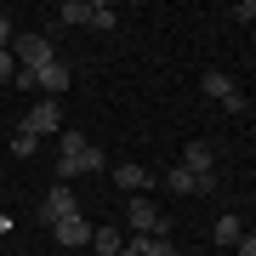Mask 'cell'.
<instances>
[{
	"label": "cell",
	"mask_w": 256,
	"mask_h": 256,
	"mask_svg": "<svg viewBox=\"0 0 256 256\" xmlns=\"http://www.w3.org/2000/svg\"><path fill=\"white\" fill-rule=\"evenodd\" d=\"M234 256H256V234H245V239H239V245H234Z\"/></svg>",
	"instance_id": "obj_19"
},
{
	"label": "cell",
	"mask_w": 256,
	"mask_h": 256,
	"mask_svg": "<svg viewBox=\"0 0 256 256\" xmlns=\"http://www.w3.org/2000/svg\"><path fill=\"white\" fill-rule=\"evenodd\" d=\"M18 131H28V137H63V108H57V97H40L34 108L23 114Z\"/></svg>",
	"instance_id": "obj_4"
},
{
	"label": "cell",
	"mask_w": 256,
	"mask_h": 256,
	"mask_svg": "<svg viewBox=\"0 0 256 256\" xmlns=\"http://www.w3.org/2000/svg\"><path fill=\"white\" fill-rule=\"evenodd\" d=\"M0 234H12V216H6V210H0Z\"/></svg>",
	"instance_id": "obj_20"
},
{
	"label": "cell",
	"mask_w": 256,
	"mask_h": 256,
	"mask_svg": "<svg viewBox=\"0 0 256 256\" xmlns=\"http://www.w3.org/2000/svg\"><path fill=\"white\" fill-rule=\"evenodd\" d=\"M68 256H86V250H68Z\"/></svg>",
	"instance_id": "obj_21"
},
{
	"label": "cell",
	"mask_w": 256,
	"mask_h": 256,
	"mask_svg": "<svg viewBox=\"0 0 256 256\" xmlns=\"http://www.w3.org/2000/svg\"><path fill=\"white\" fill-rule=\"evenodd\" d=\"M12 154H40V137H28V131H12Z\"/></svg>",
	"instance_id": "obj_16"
},
{
	"label": "cell",
	"mask_w": 256,
	"mask_h": 256,
	"mask_svg": "<svg viewBox=\"0 0 256 256\" xmlns=\"http://www.w3.org/2000/svg\"><path fill=\"white\" fill-rule=\"evenodd\" d=\"M239 239H245V222H239L234 210H228V216L216 222V245H239Z\"/></svg>",
	"instance_id": "obj_14"
},
{
	"label": "cell",
	"mask_w": 256,
	"mask_h": 256,
	"mask_svg": "<svg viewBox=\"0 0 256 256\" xmlns=\"http://www.w3.org/2000/svg\"><path fill=\"white\" fill-rule=\"evenodd\" d=\"M165 188L182 194V200H188V194H216V176H194L188 165H171V171H165Z\"/></svg>",
	"instance_id": "obj_7"
},
{
	"label": "cell",
	"mask_w": 256,
	"mask_h": 256,
	"mask_svg": "<svg viewBox=\"0 0 256 256\" xmlns=\"http://www.w3.org/2000/svg\"><path fill=\"white\" fill-rule=\"evenodd\" d=\"M97 165H102V154L80 137V131H63V137H57V176H63V182H68V176L97 171Z\"/></svg>",
	"instance_id": "obj_1"
},
{
	"label": "cell",
	"mask_w": 256,
	"mask_h": 256,
	"mask_svg": "<svg viewBox=\"0 0 256 256\" xmlns=\"http://www.w3.org/2000/svg\"><path fill=\"white\" fill-rule=\"evenodd\" d=\"M12 57H18V68L57 63V52H52V34H18V40H12Z\"/></svg>",
	"instance_id": "obj_5"
},
{
	"label": "cell",
	"mask_w": 256,
	"mask_h": 256,
	"mask_svg": "<svg viewBox=\"0 0 256 256\" xmlns=\"http://www.w3.org/2000/svg\"><path fill=\"white\" fill-rule=\"evenodd\" d=\"M23 256H28V250H23Z\"/></svg>",
	"instance_id": "obj_22"
},
{
	"label": "cell",
	"mask_w": 256,
	"mask_h": 256,
	"mask_svg": "<svg viewBox=\"0 0 256 256\" xmlns=\"http://www.w3.org/2000/svg\"><path fill=\"white\" fill-rule=\"evenodd\" d=\"M114 182L126 188V194H148V188H154V171L137 165V160H126V165H114Z\"/></svg>",
	"instance_id": "obj_11"
},
{
	"label": "cell",
	"mask_w": 256,
	"mask_h": 256,
	"mask_svg": "<svg viewBox=\"0 0 256 256\" xmlns=\"http://www.w3.org/2000/svg\"><path fill=\"white\" fill-rule=\"evenodd\" d=\"M200 86H205V97L228 102V114H239V108H245V92H239V86H234V80H228V74H222V68H210V74H205Z\"/></svg>",
	"instance_id": "obj_8"
},
{
	"label": "cell",
	"mask_w": 256,
	"mask_h": 256,
	"mask_svg": "<svg viewBox=\"0 0 256 256\" xmlns=\"http://www.w3.org/2000/svg\"><path fill=\"white\" fill-rule=\"evenodd\" d=\"M120 250H126V234L120 228H97L92 234V256H120Z\"/></svg>",
	"instance_id": "obj_13"
},
{
	"label": "cell",
	"mask_w": 256,
	"mask_h": 256,
	"mask_svg": "<svg viewBox=\"0 0 256 256\" xmlns=\"http://www.w3.org/2000/svg\"><path fill=\"white\" fill-rule=\"evenodd\" d=\"M23 74H34V92H46V97H63L68 80H74L68 63H40V68H23Z\"/></svg>",
	"instance_id": "obj_6"
},
{
	"label": "cell",
	"mask_w": 256,
	"mask_h": 256,
	"mask_svg": "<svg viewBox=\"0 0 256 256\" xmlns=\"http://www.w3.org/2000/svg\"><path fill=\"white\" fill-rule=\"evenodd\" d=\"M57 18H63V23H80V28H114L120 12L108 6V0H63Z\"/></svg>",
	"instance_id": "obj_2"
},
{
	"label": "cell",
	"mask_w": 256,
	"mask_h": 256,
	"mask_svg": "<svg viewBox=\"0 0 256 256\" xmlns=\"http://www.w3.org/2000/svg\"><path fill=\"white\" fill-rule=\"evenodd\" d=\"M40 216H46V228H52V222H63V216H80V200H74V188H68V182H57V188L46 194V205H40Z\"/></svg>",
	"instance_id": "obj_9"
},
{
	"label": "cell",
	"mask_w": 256,
	"mask_h": 256,
	"mask_svg": "<svg viewBox=\"0 0 256 256\" xmlns=\"http://www.w3.org/2000/svg\"><path fill=\"white\" fill-rule=\"evenodd\" d=\"M52 239L68 245V250H80V245H92V222L86 216H63V222H52Z\"/></svg>",
	"instance_id": "obj_10"
},
{
	"label": "cell",
	"mask_w": 256,
	"mask_h": 256,
	"mask_svg": "<svg viewBox=\"0 0 256 256\" xmlns=\"http://www.w3.org/2000/svg\"><path fill=\"white\" fill-rule=\"evenodd\" d=\"M137 250H142V256H176V245H171L165 234H160V239H137Z\"/></svg>",
	"instance_id": "obj_15"
},
{
	"label": "cell",
	"mask_w": 256,
	"mask_h": 256,
	"mask_svg": "<svg viewBox=\"0 0 256 256\" xmlns=\"http://www.w3.org/2000/svg\"><path fill=\"white\" fill-rule=\"evenodd\" d=\"M176 165H188L194 176H216V148H210V142H188Z\"/></svg>",
	"instance_id": "obj_12"
},
{
	"label": "cell",
	"mask_w": 256,
	"mask_h": 256,
	"mask_svg": "<svg viewBox=\"0 0 256 256\" xmlns=\"http://www.w3.org/2000/svg\"><path fill=\"white\" fill-rule=\"evenodd\" d=\"M234 18H245V23H256V0H239V6H234Z\"/></svg>",
	"instance_id": "obj_18"
},
{
	"label": "cell",
	"mask_w": 256,
	"mask_h": 256,
	"mask_svg": "<svg viewBox=\"0 0 256 256\" xmlns=\"http://www.w3.org/2000/svg\"><path fill=\"white\" fill-rule=\"evenodd\" d=\"M12 40H18V28H12V18L0 12V52H12Z\"/></svg>",
	"instance_id": "obj_17"
},
{
	"label": "cell",
	"mask_w": 256,
	"mask_h": 256,
	"mask_svg": "<svg viewBox=\"0 0 256 256\" xmlns=\"http://www.w3.org/2000/svg\"><path fill=\"white\" fill-rule=\"evenodd\" d=\"M126 222H131V239H160L165 228H171V222H165V210L154 205V200H126Z\"/></svg>",
	"instance_id": "obj_3"
}]
</instances>
